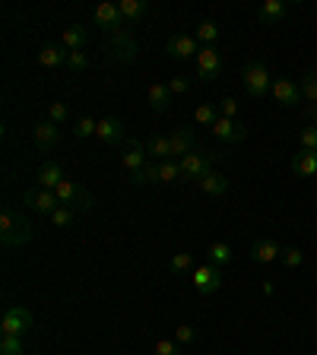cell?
<instances>
[{
    "instance_id": "cell-29",
    "label": "cell",
    "mask_w": 317,
    "mask_h": 355,
    "mask_svg": "<svg viewBox=\"0 0 317 355\" xmlns=\"http://www.w3.org/2000/svg\"><path fill=\"white\" fill-rule=\"evenodd\" d=\"M146 153L153 162H165V159H171V146H169V137H153V140L146 143Z\"/></svg>"
},
{
    "instance_id": "cell-12",
    "label": "cell",
    "mask_w": 317,
    "mask_h": 355,
    "mask_svg": "<svg viewBox=\"0 0 317 355\" xmlns=\"http://www.w3.org/2000/svg\"><path fill=\"white\" fill-rule=\"evenodd\" d=\"M96 140H102L105 146H124V121L121 118H98Z\"/></svg>"
},
{
    "instance_id": "cell-27",
    "label": "cell",
    "mask_w": 317,
    "mask_h": 355,
    "mask_svg": "<svg viewBox=\"0 0 317 355\" xmlns=\"http://www.w3.org/2000/svg\"><path fill=\"white\" fill-rule=\"evenodd\" d=\"M118 10H121V19L124 22H140L143 16H146V3H143V0H121Z\"/></svg>"
},
{
    "instance_id": "cell-42",
    "label": "cell",
    "mask_w": 317,
    "mask_h": 355,
    "mask_svg": "<svg viewBox=\"0 0 317 355\" xmlns=\"http://www.w3.org/2000/svg\"><path fill=\"white\" fill-rule=\"evenodd\" d=\"M194 336H197V330H194L191 324H178V330H175V343H191Z\"/></svg>"
},
{
    "instance_id": "cell-31",
    "label": "cell",
    "mask_w": 317,
    "mask_h": 355,
    "mask_svg": "<svg viewBox=\"0 0 317 355\" xmlns=\"http://www.w3.org/2000/svg\"><path fill=\"white\" fill-rule=\"evenodd\" d=\"M194 38H197L203 48H209V44H216V38H219V26H216L213 19H203L197 26V35H194Z\"/></svg>"
},
{
    "instance_id": "cell-26",
    "label": "cell",
    "mask_w": 317,
    "mask_h": 355,
    "mask_svg": "<svg viewBox=\"0 0 317 355\" xmlns=\"http://www.w3.org/2000/svg\"><path fill=\"white\" fill-rule=\"evenodd\" d=\"M292 171L302 178H314L317 175V153H295L292 155Z\"/></svg>"
},
{
    "instance_id": "cell-34",
    "label": "cell",
    "mask_w": 317,
    "mask_h": 355,
    "mask_svg": "<svg viewBox=\"0 0 317 355\" xmlns=\"http://www.w3.org/2000/svg\"><path fill=\"white\" fill-rule=\"evenodd\" d=\"M191 270H194V254L187 251L171 254V273H191Z\"/></svg>"
},
{
    "instance_id": "cell-20",
    "label": "cell",
    "mask_w": 317,
    "mask_h": 355,
    "mask_svg": "<svg viewBox=\"0 0 317 355\" xmlns=\"http://www.w3.org/2000/svg\"><path fill=\"white\" fill-rule=\"evenodd\" d=\"M67 48L64 44H44L42 51H38V64L42 67H48V70H58V67H64L67 64Z\"/></svg>"
},
{
    "instance_id": "cell-36",
    "label": "cell",
    "mask_w": 317,
    "mask_h": 355,
    "mask_svg": "<svg viewBox=\"0 0 317 355\" xmlns=\"http://www.w3.org/2000/svg\"><path fill=\"white\" fill-rule=\"evenodd\" d=\"M298 146H302L305 153H317V127H302V133H298Z\"/></svg>"
},
{
    "instance_id": "cell-10",
    "label": "cell",
    "mask_w": 317,
    "mask_h": 355,
    "mask_svg": "<svg viewBox=\"0 0 317 355\" xmlns=\"http://www.w3.org/2000/svg\"><path fill=\"white\" fill-rule=\"evenodd\" d=\"M169 146H171V159H185V155L197 146V133H194V127H187V124L171 127Z\"/></svg>"
},
{
    "instance_id": "cell-3",
    "label": "cell",
    "mask_w": 317,
    "mask_h": 355,
    "mask_svg": "<svg viewBox=\"0 0 317 355\" xmlns=\"http://www.w3.org/2000/svg\"><path fill=\"white\" fill-rule=\"evenodd\" d=\"M178 162H181V175H185V181H194V184H197L200 178L213 171L216 153H209L207 146H194L191 153H187L185 159H178Z\"/></svg>"
},
{
    "instance_id": "cell-43",
    "label": "cell",
    "mask_w": 317,
    "mask_h": 355,
    "mask_svg": "<svg viewBox=\"0 0 317 355\" xmlns=\"http://www.w3.org/2000/svg\"><path fill=\"white\" fill-rule=\"evenodd\" d=\"M165 86H169V92H171V96H185L187 89H191V83H187V80H181V76H171V83H165Z\"/></svg>"
},
{
    "instance_id": "cell-40",
    "label": "cell",
    "mask_w": 317,
    "mask_h": 355,
    "mask_svg": "<svg viewBox=\"0 0 317 355\" xmlns=\"http://www.w3.org/2000/svg\"><path fill=\"white\" fill-rule=\"evenodd\" d=\"M67 67H70V70H76V73L89 70V58H86V51H70V54H67Z\"/></svg>"
},
{
    "instance_id": "cell-32",
    "label": "cell",
    "mask_w": 317,
    "mask_h": 355,
    "mask_svg": "<svg viewBox=\"0 0 317 355\" xmlns=\"http://www.w3.org/2000/svg\"><path fill=\"white\" fill-rule=\"evenodd\" d=\"M216 118H219V108H216V105H200V108L194 111V124L197 127H213Z\"/></svg>"
},
{
    "instance_id": "cell-17",
    "label": "cell",
    "mask_w": 317,
    "mask_h": 355,
    "mask_svg": "<svg viewBox=\"0 0 317 355\" xmlns=\"http://www.w3.org/2000/svg\"><path fill=\"white\" fill-rule=\"evenodd\" d=\"M251 257H254V263L266 266V263H273V260L282 257V248L273 241V238H260V241L251 244Z\"/></svg>"
},
{
    "instance_id": "cell-22",
    "label": "cell",
    "mask_w": 317,
    "mask_h": 355,
    "mask_svg": "<svg viewBox=\"0 0 317 355\" xmlns=\"http://www.w3.org/2000/svg\"><path fill=\"white\" fill-rule=\"evenodd\" d=\"M38 187H44V191H54V187L60 184V181H64V168H60L58 162H44L42 168H38Z\"/></svg>"
},
{
    "instance_id": "cell-11",
    "label": "cell",
    "mask_w": 317,
    "mask_h": 355,
    "mask_svg": "<svg viewBox=\"0 0 317 355\" xmlns=\"http://www.w3.org/2000/svg\"><path fill=\"white\" fill-rule=\"evenodd\" d=\"M273 102H280L282 108H295L298 102H302V86H298L295 80H289V76H280V80H273Z\"/></svg>"
},
{
    "instance_id": "cell-41",
    "label": "cell",
    "mask_w": 317,
    "mask_h": 355,
    "mask_svg": "<svg viewBox=\"0 0 317 355\" xmlns=\"http://www.w3.org/2000/svg\"><path fill=\"white\" fill-rule=\"evenodd\" d=\"M96 127H98V121L80 118V121L74 124V133H76V137H96Z\"/></svg>"
},
{
    "instance_id": "cell-38",
    "label": "cell",
    "mask_w": 317,
    "mask_h": 355,
    "mask_svg": "<svg viewBox=\"0 0 317 355\" xmlns=\"http://www.w3.org/2000/svg\"><path fill=\"white\" fill-rule=\"evenodd\" d=\"M181 343H175V340H169V336H165V340H155V346H153V355H181Z\"/></svg>"
},
{
    "instance_id": "cell-21",
    "label": "cell",
    "mask_w": 317,
    "mask_h": 355,
    "mask_svg": "<svg viewBox=\"0 0 317 355\" xmlns=\"http://www.w3.org/2000/svg\"><path fill=\"white\" fill-rule=\"evenodd\" d=\"M58 140H60V127L58 124H51V121H42V124L35 127V146L38 149H54L58 146Z\"/></svg>"
},
{
    "instance_id": "cell-30",
    "label": "cell",
    "mask_w": 317,
    "mask_h": 355,
    "mask_svg": "<svg viewBox=\"0 0 317 355\" xmlns=\"http://www.w3.org/2000/svg\"><path fill=\"white\" fill-rule=\"evenodd\" d=\"M207 257H209V263H216V266H225V263H232V248L225 241H213L207 248Z\"/></svg>"
},
{
    "instance_id": "cell-9",
    "label": "cell",
    "mask_w": 317,
    "mask_h": 355,
    "mask_svg": "<svg viewBox=\"0 0 317 355\" xmlns=\"http://www.w3.org/2000/svg\"><path fill=\"white\" fill-rule=\"evenodd\" d=\"M209 130H213V137L216 140H222V143H232V146H235V143H244V137H248V127L241 124V121H232V118H216V124L209 127Z\"/></svg>"
},
{
    "instance_id": "cell-2",
    "label": "cell",
    "mask_w": 317,
    "mask_h": 355,
    "mask_svg": "<svg viewBox=\"0 0 317 355\" xmlns=\"http://www.w3.org/2000/svg\"><path fill=\"white\" fill-rule=\"evenodd\" d=\"M241 83H244V89H248V96H254V98H266L273 92V76H270V70H266L260 60H248V64H244Z\"/></svg>"
},
{
    "instance_id": "cell-37",
    "label": "cell",
    "mask_w": 317,
    "mask_h": 355,
    "mask_svg": "<svg viewBox=\"0 0 317 355\" xmlns=\"http://www.w3.org/2000/svg\"><path fill=\"white\" fill-rule=\"evenodd\" d=\"M67 118H70V111H67V105L64 102H51L48 105V121H51V124H67Z\"/></svg>"
},
{
    "instance_id": "cell-13",
    "label": "cell",
    "mask_w": 317,
    "mask_h": 355,
    "mask_svg": "<svg viewBox=\"0 0 317 355\" xmlns=\"http://www.w3.org/2000/svg\"><path fill=\"white\" fill-rule=\"evenodd\" d=\"M146 162H149V153H146V146H143V143L127 140L124 146H121V168H127L130 175L137 168H143Z\"/></svg>"
},
{
    "instance_id": "cell-23",
    "label": "cell",
    "mask_w": 317,
    "mask_h": 355,
    "mask_svg": "<svg viewBox=\"0 0 317 355\" xmlns=\"http://www.w3.org/2000/svg\"><path fill=\"white\" fill-rule=\"evenodd\" d=\"M146 105L153 111H165L171 105V92H169V86L165 83H153V86L146 89Z\"/></svg>"
},
{
    "instance_id": "cell-24",
    "label": "cell",
    "mask_w": 317,
    "mask_h": 355,
    "mask_svg": "<svg viewBox=\"0 0 317 355\" xmlns=\"http://www.w3.org/2000/svg\"><path fill=\"white\" fill-rule=\"evenodd\" d=\"M89 42V32L86 26H67L64 29V38H60V44H64L67 51H83Z\"/></svg>"
},
{
    "instance_id": "cell-5",
    "label": "cell",
    "mask_w": 317,
    "mask_h": 355,
    "mask_svg": "<svg viewBox=\"0 0 317 355\" xmlns=\"http://www.w3.org/2000/svg\"><path fill=\"white\" fill-rule=\"evenodd\" d=\"M32 330V314L29 308H22V304H13V308L3 311V318H0V336H26Z\"/></svg>"
},
{
    "instance_id": "cell-7",
    "label": "cell",
    "mask_w": 317,
    "mask_h": 355,
    "mask_svg": "<svg viewBox=\"0 0 317 355\" xmlns=\"http://www.w3.org/2000/svg\"><path fill=\"white\" fill-rule=\"evenodd\" d=\"M197 76L203 83H213L216 76H222V54L216 44H209V48H200L197 54Z\"/></svg>"
},
{
    "instance_id": "cell-28",
    "label": "cell",
    "mask_w": 317,
    "mask_h": 355,
    "mask_svg": "<svg viewBox=\"0 0 317 355\" xmlns=\"http://www.w3.org/2000/svg\"><path fill=\"white\" fill-rule=\"evenodd\" d=\"M175 181H185V175H181V162H178V159H165V162H159V184H175Z\"/></svg>"
},
{
    "instance_id": "cell-1",
    "label": "cell",
    "mask_w": 317,
    "mask_h": 355,
    "mask_svg": "<svg viewBox=\"0 0 317 355\" xmlns=\"http://www.w3.org/2000/svg\"><path fill=\"white\" fill-rule=\"evenodd\" d=\"M29 238H32V222L26 219V213H19L13 207L0 213V244L3 248H22V244H29Z\"/></svg>"
},
{
    "instance_id": "cell-15",
    "label": "cell",
    "mask_w": 317,
    "mask_h": 355,
    "mask_svg": "<svg viewBox=\"0 0 317 355\" xmlns=\"http://www.w3.org/2000/svg\"><path fill=\"white\" fill-rule=\"evenodd\" d=\"M92 19H96V26H102L105 32H114V29H121V26H124L118 3H98V7L92 10Z\"/></svg>"
},
{
    "instance_id": "cell-39",
    "label": "cell",
    "mask_w": 317,
    "mask_h": 355,
    "mask_svg": "<svg viewBox=\"0 0 317 355\" xmlns=\"http://www.w3.org/2000/svg\"><path fill=\"white\" fill-rule=\"evenodd\" d=\"M282 263L289 266V270H298V266H302V260H305V254L298 251V248H282Z\"/></svg>"
},
{
    "instance_id": "cell-35",
    "label": "cell",
    "mask_w": 317,
    "mask_h": 355,
    "mask_svg": "<svg viewBox=\"0 0 317 355\" xmlns=\"http://www.w3.org/2000/svg\"><path fill=\"white\" fill-rule=\"evenodd\" d=\"M0 355H26L22 336H0Z\"/></svg>"
},
{
    "instance_id": "cell-18",
    "label": "cell",
    "mask_w": 317,
    "mask_h": 355,
    "mask_svg": "<svg viewBox=\"0 0 317 355\" xmlns=\"http://www.w3.org/2000/svg\"><path fill=\"white\" fill-rule=\"evenodd\" d=\"M165 48H169V54L175 60H185V58H194V54H200L197 38H194V35H171Z\"/></svg>"
},
{
    "instance_id": "cell-44",
    "label": "cell",
    "mask_w": 317,
    "mask_h": 355,
    "mask_svg": "<svg viewBox=\"0 0 317 355\" xmlns=\"http://www.w3.org/2000/svg\"><path fill=\"white\" fill-rule=\"evenodd\" d=\"M219 114H222V118H232V121H235V114H238V102H235V98H222Z\"/></svg>"
},
{
    "instance_id": "cell-25",
    "label": "cell",
    "mask_w": 317,
    "mask_h": 355,
    "mask_svg": "<svg viewBox=\"0 0 317 355\" xmlns=\"http://www.w3.org/2000/svg\"><path fill=\"white\" fill-rule=\"evenodd\" d=\"M130 184L133 187H153V184H159V162H153V159H149L143 168H137L130 175Z\"/></svg>"
},
{
    "instance_id": "cell-14",
    "label": "cell",
    "mask_w": 317,
    "mask_h": 355,
    "mask_svg": "<svg viewBox=\"0 0 317 355\" xmlns=\"http://www.w3.org/2000/svg\"><path fill=\"white\" fill-rule=\"evenodd\" d=\"M302 102H305V114H308L311 121L317 118V67H311L308 73L302 76Z\"/></svg>"
},
{
    "instance_id": "cell-33",
    "label": "cell",
    "mask_w": 317,
    "mask_h": 355,
    "mask_svg": "<svg viewBox=\"0 0 317 355\" xmlns=\"http://www.w3.org/2000/svg\"><path fill=\"white\" fill-rule=\"evenodd\" d=\"M74 216H76V209H74V207H58L51 216H48V219H51L54 229H67V225L74 222Z\"/></svg>"
},
{
    "instance_id": "cell-6",
    "label": "cell",
    "mask_w": 317,
    "mask_h": 355,
    "mask_svg": "<svg viewBox=\"0 0 317 355\" xmlns=\"http://www.w3.org/2000/svg\"><path fill=\"white\" fill-rule=\"evenodd\" d=\"M194 288H197L200 295H216L222 288V270L216 263H203V266H194Z\"/></svg>"
},
{
    "instance_id": "cell-4",
    "label": "cell",
    "mask_w": 317,
    "mask_h": 355,
    "mask_svg": "<svg viewBox=\"0 0 317 355\" xmlns=\"http://www.w3.org/2000/svg\"><path fill=\"white\" fill-rule=\"evenodd\" d=\"M133 58H137V42H133V35L127 32V26L108 32V60L127 67V64H133Z\"/></svg>"
},
{
    "instance_id": "cell-8",
    "label": "cell",
    "mask_w": 317,
    "mask_h": 355,
    "mask_svg": "<svg viewBox=\"0 0 317 355\" xmlns=\"http://www.w3.org/2000/svg\"><path fill=\"white\" fill-rule=\"evenodd\" d=\"M22 203H26L29 209H35V213H42V216H51L54 209L60 207L58 193L44 191V187H32V191H26V193H22Z\"/></svg>"
},
{
    "instance_id": "cell-16",
    "label": "cell",
    "mask_w": 317,
    "mask_h": 355,
    "mask_svg": "<svg viewBox=\"0 0 317 355\" xmlns=\"http://www.w3.org/2000/svg\"><path fill=\"white\" fill-rule=\"evenodd\" d=\"M286 13H289L286 0H264L257 7V19L264 22V26H280V22L286 19Z\"/></svg>"
},
{
    "instance_id": "cell-19",
    "label": "cell",
    "mask_w": 317,
    "mask_h": 355,
    "mask_svg": "<svg viewBox=\"0 0 317 355\" xmlns=\"http://www.w3.org/2000/svg\"><path fill=\"white\" fill-rule=\"evenodd\" d=\"M197 191L207 193V197H222V193L229 191V178H222L219 171H209V175H203L197 181Z\"/></svg>"
}]
</instances>
